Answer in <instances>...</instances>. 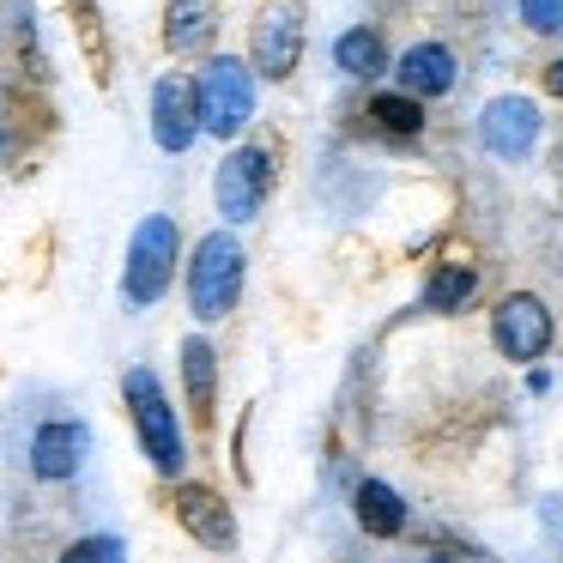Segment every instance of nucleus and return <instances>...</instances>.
Listing matches in <instances>:
<instances>
[{
  "mask_svg": "<svg viewBox=\"0 0 563 563\" xmlns=\"http://www.w3.org/2000/svg\"><path fill=\"white\" fill-rule=\"evenodd\" d=\"M122 400H128V418H134V437H140V449H146L152 473H158V478H183L188 473V437H183V418H176V406H170V394H164L158 369H152V364H128Z\"/></svg>",
  "mask_w": 563,
  "mask_h": 563,
  "instance_id": "1",
  "label": "nucleus"
},
{
  "mask_svg": "<svg viewBox=\"0 0 563 563\" xmlns=\"http://www.w3.org/2000/svg\"><path fill=\"white\" fill-rule=\"evenodd\" d=\"M176 261H183V224L170 212H146L128 236V261H122V303L128 309H152L164 303L176 279Z\"/></svg>",
  "mask_w": 563,
  "mask_h": 563,
  "instance_id": "2",
  "label": "nucleus"
},
{
  "mask_svg": "<svg viewBox=\"0 0 563 563\" xmlns=\"http://www.w3.org/2000/svg\"><path fill=\"white\" fill-rule=\"evenodd\" d=\"M243 279H249V255L236 243V231H207L188 255V309L195 321H224L243 303Z\"/></svg>",
  "mask_w": 563,
  "mask_h": 563,
  "instance_id": "3",
  "label": "nucleus"
},
{
  "mask_svg": "<svg viewBox=\"0 0 563 563\" xmlns=\"http://www.w3.org/2000/svg\"><path fill=\"white\" fill-rule=\"evenodd\" d=\"M195 110H200V134L212 140H236L255 122V74L236 55H212L195 79Z\"/></svg>",
  "mask_w": 563,
  "mask_h": 563,
  "instance_id": "4",
  "label": "nucleus"
},
{
  "mask_svg": "<svg viewBox=\"0 0 563 563\" xmlns=\"http://www.w3.org/2000/svg\"><path fill=\"white\" fill-rule=\"evenodd\" d=\"M303 43H309V7L303 0H267L249 25V67L261 79H291L297 62H303Z\"/></svg>",
  "mask_w": 563,
  "mask_h": 563,
  "instance_id": "5",
  "label": "nucleus"
},
{
  "mask_svg": "<svg viewBox=\"0 0 563 563\" xmlns=\"http://www.w3.org/2000/svg\"><path fill=\"white\" fill-rule=\"evenodd\" d=\"M273 195V146H236L224 152L219 176H212V200H219L224 224H255Z\"/></svg>",
  "mask_w": 563,
  "mask_h": 563,
  "instance_id": "6",
  "label": "nucleus"
},
{
  "mask_svg": "<svg viewBox=\"0 0 563 563\" xmlns=\"http://www.w3.org/2000/svg\"><path fill=\"white\" fill-rule=\"evenodd\" d=\"M551 333H558V321H551L545 297H533V291H509L497 309H490V340H497V352L515 357V364L545 357Z\"/></svg>",
  "mask_w": 563,
  "mask_h": 563,
  "instance_id": "7",
  "label": "nucleus"
},
{
  "mask_svg": "<svg viewBox=\"0 0 563 563\" xmlns=\"http://www.w3.org/2000/svg\"><path fill=\"white\" fill-rule=\"evenodd\" d=\"M86 454H91V424L86 418H49V424H37V437H31V478L67 485V478H79Z\"/></svg>",
  "mask_w": 563,
  "mask_h": 563,
  "instance_id": "8",
  "label": "nucleus"
},
{
  "mask_svg": "<svg viewBox=\"0 0 563 563\" xmlns=\"http://www.w3.org/2000/svg\"><path fill=\"white\" fill-rule=\"evenodd\" d=\"M152 140H158V152H170V158H183L200 140L195 79L188 74H164L158 86H152Z\"/></svg>",
  "mask_w": 563,
  "mask_h": 563,
  "instance_id": "9",
  "label": "nucleus"
},
{
  "mask_svg": "<svg viewBox=\"0 0 563 563\" xmlns=\"http://www.w3.org/2000/svg\"><path fill=\"white\" fill-rule=\"evenodd\" d=\"M176 521H183V533L200 539L207 551H231L236 545L231 503H224L212 485H188V478H176Z\"/></svg>",
  "mask_w": 563,
  "mask_h": 563,
  "instance_id": "10",
  "label": "nucleus"
},
{
  "mask_svg": "<svg viewBox=\"0 0 563 563\" xmlns=\"http://www.w3.org/2000/svg\"><path fill=\"white\" fill-rule=\"evenodd\" d=\"M478 134L497 158H527L539 140V103L533 98H490L478 115Z\"/></svg>",
  "mask_w": 563,
  "mask_h": 563,
  "instance_id": "11",
  "label": "nucleus"
},
{
  "mask_svg": "<svg viewBox=\"0 0 563 563\" xmlns=\"http://www.w3.org/2000/svg\"><path fill=\"white\" fill-rule=\"evenodd\" d=\"M394 79H400L406 98H442V91H454V79H461V67H454V49L449 43H412V49L400 55V67H394Z\"/></svg>",
  "mask_w": 563,
  "mask_h": 563,
  "instance_id": "12",
  "label": "nucleus"
},
{
  "mask_svg": "<svg viewBox=\"0 0 563 563\" xmlns=\"http://www.w3.org/2000/svg\"><path fill=\"white\" fill-rule=\"evenodd\" d=\"M219 37V0H164V49L200 55Z\"/></svg>",
  "mask_w": 563,
  "mask_h": 563,
  "instance_id": "13",
  "label": "nucleus"
},
{
  "mask_svg": "<svg viewBox=\"0 0 563 563\" xmlns=\"http://www.w3.org/2000/svg\"><path fill=\"white\" fill-rule=\"evenodd\" d=\"M183 388H188V412L200 424H212V412H219V352H212L207 333L183 340Z\"/></svg>",
  "mask_w": 563,
  "mask_h": 563,
  "instance_id": "14",
  "label": "nucleus"
},
{
  "mask_svg": "<svg viewBox=\"0 0 563 563\" xmlns=\"http://www.w3.org/2000/svg\"><path fill=\"white\" fill-rule=\"evenodd\" d=\"M333 67H340V74H352V79H376V74H388V43H382V31L352 25L340 43H333Z\"/></svg>",
  "mask_w": 563,
  "mask_h": 563,
  "instance_id": "15",
  "label": "nucleus"
},
{
  "mask_svg": "<svg viewBox=\"0 0 563 563\" xmlns=\"http://www.w3.org/2000/svg\"><path fill=\"white\" fill-rule=\"evenodd\" d=\"M357 521H364V533L394 539V533L406 527V503H400V490L382 485V478H364V485H357Z\"/></svg>",
  "mask_w": 563,
  "mask_h": 563,
  "instance_id": "16",
  "label": "nucleus"
},
{
  "mask_svg": "<svg viewBox=\"0 0 563 563\" xmlns=\"http://www.w3.org/2000/svg\"><path fill=\"white\" fill-rule=\"evenodd\" d=\"M67 13H74V37H79V49H86L91 74H98L103 86H110V74H115V49H110V31H103L98 0H67Z\"/></svg>",
  "mask_w": 563,
  "mask_h": 563,
  "instance_id": "17",
  "label": "nucleus"
},
{
  "mask_svg": "<svg viewBox=\"0 0 563 563\" xmlns=\"http://www.w3.org/2000/svg\"><path fill=\"white\" fill-rule=\"evenodd\" d=\"M478 291V273L466 267V261H449V267H437L430 273V285H424V309H466V297Z\"/></svg>",
  "mask_w": 563,
  "mask_h": 563,
  "instance_id": "18",
  "label": "nucleus"
},
{
  "mask_svg": "<svg viewBox=\"0 0 563 563\" xmlns=\"http://www.w3.org/2000/svg\"><path fill=\"white\" fill-rule=\"evenodd\" d=\"M369 115H376V128L394 140H412L418 128H424V103L406 98V91H376V98H369Z\"/></svg>",
  "mask_w": 563,
  "mask_h": 563,
  "instance_id": "19",
  "label": "nucleus"
},
{
  "mask_svg": "<svg viewBox=\"0 0 563 563\" xmlns=\"http://www.w3.org/2000/svg\"><path fill=\"white\" fill-rule=\"evenodd\" d=\"M62 563H128V539L122 533H86L62 551Z\"/></svg>",
  "mask_w": 563,
  "mask_h": 563,
  "instance_id": "20",
  "label": "nucleus"
},
{
  "mask_svg": "<svg viewBox=\"0 0 563 563\" xmlns=\"http://www.w3.org/2000/svg\"><path fill=\"white\" fill-rule=\"evenodd\" d=\"M521 25L533 37H563V0H521Z\"/></svg>",
  "mask_w": 563,
  "mask_h": 563,
  "instance_id": "21",
  "label": "nucleus"
},
{
  "mask_svg": "<svg viewBox=\"0 0 563 563\" xmlns=\"http://www.w3.org/2000/svg\"><path fill=\"white\" fill-rule=\"evenodd\" d=\"M551 91H558V98H563V62L551 67Z\"/></svg>",
  "mask_w": 563,
  "mask_h": 563,
  "instance_id": "22",
  "label": "nucleus"
},
{
  "mask_svg": "<svg viewBox=\"0 0 563 563\" xmlns=\"http://www.w3.org/2000/svg\"><path fill=\"white\" fill-rule=\"evenodd\" d=\"M424 563H454V558H424Z\"/></svg>",
  "mask_w": 563,
  "mask_h": 563,
  "instance_id": "23",
  "label": "nucleus"
},
{
  "mask_svg": "<svg viewBox=\"0 0 563 563\" xmlns=\"http://www.w3.org/2000/svg\"><path fill=\"white\" fill-rule=\"evenodd\" d=\"M0 146H7V122H0Z\"/></svg>",
  "mask_w": 563,
  "mask_h": 563,
  "instance_id": "24",
  "label": "nucleus"
}]
</instances>
